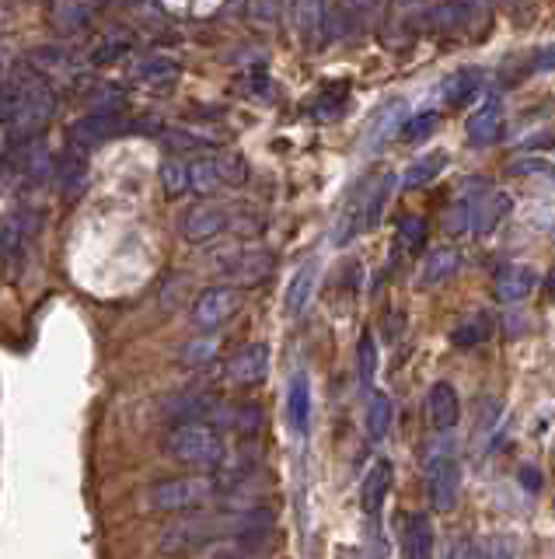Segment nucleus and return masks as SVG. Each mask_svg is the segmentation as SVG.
Instances as JSON below:
<instances>
[{
    "label": "nucleus",
    "instance_id": "nucleus-51",
    "mask_svg": "<svg viewBox=\"0 0 555 559\" xmlns=\"http://www.w3.org/2000/svg\"><path fill=\"white\" fill-rule=\"evenodd\" d=\"M552 179H555V168H552Z\"/></svg>",
    "mask_w": 555,
    "mask_h": 559
},
{
    "label": "nucleus",
    "instance_id": "nucleus-43",
    "mask_svg": "<svg viewBox=\"0 0 555 559\" xmlns=\"http://www.w3.org/2000/svg\"><path fill=\"white\" fill-rule=\"evenodd\" d=\"M514 556H517V549L507 535H489L479 553H475V559H514Z\"/></svg>",
    "mask_w": 555,
    "mask_h": 559
},
{
    "label": "nucleus",
    "instance_id": "nucleus-36",
    "mask_svg": "<svg viewBox=\"0 0 555 559\" xmlns=\"http://www.w3.org/2000/svg\"><path fill=\"white\" fill-rule=\"evenodd\" d=\"M28 63H32L39 74H46V70H67L70 67V49L67 46H39L32 56H28Z\"/></svg>",
    "mask_w": 555,
    "mask_h": 559
},
{
    "label": "nucleus",
    "instance_id": "nucleus-30",
    "mask_svg": "<svg viewBox=\"0 0 555 559\" xmlns=\"http://www.w3.org/2000/svg\"><path fill=\"white\" fill-rule=\"evenodd\" d=\"M391 430V399L384 392H374L367 402V441L381 444Z\"/></svg>",
    "mask_w": 555,
    "mask_h": 559
},
{
    "label": "nucleus",
    "instance_id": "nucleus-37",
    "mask_svg": "<svg viewBox=\"0 0 555 559\" xmlns=\"http://www.w3.org/2000/svg\"><path fill=\"white\" fill-rule=\"evenodd\" d=\"M217 172H220V182H224V186H245L248 182V165L238 151L217 154Z\"/></svg>",
    "mask_w": 555,
    "mask_h": 559
},
{
    "label": "nucleus",
    "instance_id": "nucleus-23",
    "mask_svg": "<svg viewBox=\"0 0 555 559\" xmlns=\"http://www.w3.org/2000/svg\"><path fill=\"white\" fill-rule=\"evenodd\" d=\"M388 490H391V465L381 458V462L370 465V472L364 476V486H360V507H364V514L381 511L384 500H388Z\"/></svg>",
    "mask_w": 555,
    "mask_h": 559
},
{
    "label": "nucleus",
    "instance_id": "nucleus-14",
    "mask_svg": "<svg viewBox=\"0 0 555 559\" xmlns=\"http://www.w3.org/2000/svg\"><path fill=\"white\" fill-rule=\"evenodd\" d=\"M458 416H461V402L454 385H447V381L430 385V392H426V420H430V427L437 434H447V430L458 427Z\"/></svg>",
    "mask_w": 555,
    "mask_h": 559
},
{
    "label": "nucleus",
    "instance_id": "nucleus-16",
    "mask_svg": "<svg viewBox=\"0 0 555 559\" xmlns=\"http://www.w3.org/2000/svg\"><path fill=\"white\" fill-rule=\"evenodd\" d=\"M468 11H472L468 0H437V4H430V11H426V32H433V35L465 32Z\"/></svg>",
    "mask_w": 555,
    "mask_h": 559
},
{
    "label": "nucleus",
    "instance_id": "nucleus-46",
    "mask_svg": "<svg viewBox=\"0 0 555 559\" xmlns=\"http://www.w3.org/2000/svg\"><path fill=\"white\" fill-rule=\"evenodd\" d=\"M528 70H538V74H542V70H555V46L538 49V53L528 60Z\"/></svg>",
    "mask_w": 555,
    "mask_h": 559
},
{
    "label": "nucleus",
    "instance_id": "nucleus-21",
    "mask_svg": "<svg viewBox=\"0 0 555 559\" xmlns=\"http://www.w3.org/2000/svg\"><path fill=\"white\" fill-rule=\"evenodd\" d=\"M482 67H461L458 74H451L444 81V105H451V109H465L468 102H472L475 95H479L482 88Z\"/></svg>",
    "mask_w": 555,
    "mask_h": 559
},
{
    "label": "nucleus",
    "instance_id": "nucleus-1",
    "mask_svg": "<svg viewBox=\"0 0 555 559\" xmlns=\"http://www.w3.org/2000/svg\"><path fill=\"white\" fill-rule=\"evenodd\" d=\"M165 451L175 462L189 465L199 472H217L227 458L224 437L210 423H175L165 437Z\"/></svg>",
    "mask_w": 555,
    "mask_h": 559
},
{
    "label": "nucleus",
    "instance_id": "nucleus-26",
    "mask_svg": "<svg viewBox=\"0 0 555 559\" xmlns=\"http://www.w3.org/2000/svg\"><path fill=\"white\" fill-rule=\"evenodd\" d=\"M458 266H461V259H458V252L454 249H433V252H426V259H423V273H419V283L423 287H437V283H447L458 273Z\"/></svg>",
    "mask_w": 555,
    "mask_h": 559
},
{
    "label": "nucleus",
    "instance_id": "nucleus-45",
    "mask_svg": "<svg viewBox=\"0 0 555 559\" xmlns=\"http://www.w3.org/2000/svg\"><path fill=\"white\" fill-rule=\"evenodd\" d=\"M165 144L175 147V151H199V147H203L206 140L196 137V133H185V130H168V133H165Z\"/></svg>",
    "mask_w": 555,
    "mask_h": 559
},
{
    "label": "nucleus",
    "instance_id": "nucleus-3",
    "mask_svg": "<svg viewBox=\"0 0 555 559\" xmlns=\"http://www.w3.org/2000/svg\"><path fill=\"white\" fill-rule=\"evenodd\" d=\"M224 532L234 535L231 518H203V514H192V518H182L165 528V535H161V553L165 556L192 553V549L206 546V542H213Z\"/></svg>",
    "mask_w": 555,
    "mask_h": 559
},
{
    "label": "nucleus",
    "instance_id": "nucleus-8",
    "mask_svg": "<svg viewBox=\"0 0 555 559\" xmlns=\"http://www.w3.org/2000/svg\"><path fill=\"white\" fill-rule=\"evenodd\" d=\"M119 133H126V119L119 116V112H88V116H81L70 126L67 137L74 151L88 154L91 147H102L105 140L119 137Z\"/></svg>",
    "mask_w": 555,
    "mask_h": 559
},
{
    "label": "nucleus",
    "instance_id": "nucleus-7",
    "mask_svg": "<svg viewBox=\"0 0 555 559\" xmlns=\"http://www.w3.org/2000/svg\"><path fill=\"white\" fill-rule=\"evenodd\" d=\"M426 11H430V0H388V11H384V25H381L384 42L395 49L409 46L426 28Z\"/></svg>",
    "mask_w": 555,
    "mask_h": 559
},
{
    "label": "nucleus",
    "instance_id": "nucleus-17",
    "mask_svg": "<svg viewBox=\"0 0 555 559\" xmlns=\"http://www.w3.org/2000/svg\"><path fill=\"white\" fill-rule=\"evenodd\" d=\"M318 270H322L318 259H308V263L290 277V287H287V294H283V308H287L290 318H297L308 308L311 294H315V287H318Z\"/></svg>",
    "mask_w": 555,
    "mask_h": 559
},
{
    "label": "nucleus",
    "instance_id": "nucleus-47",
    "mask_svg": "<svg viewBox=\"0 0 555 559\" xmlns=\"http://www.w3.org/2000/svg\"><path fill=\"white\" fill-rule=\"evenodd\" d=\"M517 479H521L524 490H528V493H538V490H542V472H538L535 465H521V472H517Z\"/></svg>",
    "mask_w": 555,
    "mask_h": 559
},
{
    "label": "nucleus",
    "instance_id": "nucleus-22",
    "mask_svg": "<svg viewBox=\"0 0 555 559\" xmlns=\"http://www.w3.org/2000/svg\"><path fill=\"white\" fill-rule=\"evenodd\" d=\"M287 420L294 427V434H308L311 427V385L304 374H294L287 388Z\"/></svg>",
    "mask_w": 555,
    "mask_h": 559
},
{
    "label": "nucleus",
    "instance_id": "nucleus-25",
    "mask_svg": "<svg viewBox=\"0 0 555 559\" xmlns=\"http://www.w3.org/2000/svg\"><path fill=\"white\" fill-rule=\"evenodd\" d=\"M56 179H60L63 196H77L84 186H88V154L67 147V154L60 158V168H56Z\"/></svg>",
    "mask_w": 555,
    "mask_h": 559
},
{
    "label": "nucleus",
    "instance_id": "nucleus-42",
    "mask_svg": "<svg viewBox=\"0 0 555 559\" xmlns=\"http://www.w3.org/2000/svg\"><path fill=\"white\" fill-rule=\"evenodd\" d=\"M290 0H252V18L259 21V25H276V21L283 18V11H287Z\"/></svg>",
    "mask_w": 555,
    "mask_h": 559
},
{
    "label": "nucleus",
    "instance_id": "nucleus-28",
    "mask_svg": "<svg viewBox=\"0 0 555 559\" xmlns=\"http://www.w3.org/2000/svg\"><path fill=\"white\" fill-rule=\"evenodd\" d=\"M447 151H430V154H423L419 161H412L409 168H405V175H402V186L405 189H423V186H430L433 179H437L440 172L447 168Z\"/></svg>",
    "mask_w": 555,
    "mask_h": 559
},
{
    "label": "nucleus",
    "instance_id": "nucleus-33",
    "mask_svg": "<svg viewBox=\"0 0 555 559\" xmlns=\"http://www.w3.org/2000/svg\"><path fill=\"white\" fill-rule=\"evenodd\" d=\"M437 126H440V112L426 109V112H416V116L405 119L398 137H402L405 144H423V140H430L433 133H437Z\"/></svg>",
    "mask_w": 555,
    "mask_h": 559
},
{
    "label": "nucleus",
    "instance_id": "nucleus-24",
    "mask_svg": "<svg viewBox=\"0 0 555 559\" xmlns=\"http://www.w3.org/2000/svg\"><path fill=\"white\" fill-rule=\"evenodd\" d=\"M489 336H493V318H489L486 311H475L465 322L454 325L451 346L454 350H479L482 343H489Z\"/></svg>",
    "mask_w": 555,
    "mask_h": 559
},
{
    "label": "nucleus",
    "instance_id": "nucleus-50",
    "mask_svg": "<svg viewBox=\"0 0 555 559\" xmlns=\"http://www.w3.org/2000/svg\"><path fill=\"white\" fill-rule=\"evenodd\" d=\"M123 4H133V0H123Z\"/></svg>",
    "mask_w": 555,
    "mask_h": 559
},
{
    "label": "nucleus",
    "instance_id": "nucleus-48",
    "mask_svg": "<svg viewBox=\"0 0 555 559\" xmlns=\"http://www.w3.org/2000/svg\"><path fill=\"white\" fill-rule=\"evenodd\" d=\"M447 559H475V549H472V542H465V539H454V546H451V556Z\"/></svg>",
    "mask_w": 555,
    "mask_h": 559
},
{
    "label": "nucleus",
    "instance_id": "nucleus-15",
    "mask_svg": "<svg viewBox=\"0 0 555 559\" xmlns=\"http://www.w3.org/2000/svg\"><path fill=\"white\" fill-rule=\"evenodd\" d=\"M500 130H503V109H500L496 98H486V102H482L465 123V137H468V144L472 147L496 144V140H500Z\"/></svg>",
    "mask_w": 555,
    "mask_h": 559
},
{
    "label": "nucleus",
    "instance_id": "nucleus-41",
    "mask_svg": "<svg viewBox=\"0 0 555 559\" xmlns=\"http://www.w3.org/2000/svg\"><path fill=\"white\" fill-rule=\"evenodd\" d=\"M213 357H217V339H213V336L192 339V343H185V350H182V360L189 367H206Z\"/></svg>",
    "mask_w": 555,
    "mask_h": 559
},
{
    "label": "nucleus",
    "instance_id": "nucleus-35",
    "mask_svg": "<svg viewBox=\"0 0 555 559\" xmlns=\"http://www.w3.org/2000/svg\"><path fill=\"white\" fill-rule=\"evenodd\" d=\"M357 374H360V385H364V388L374 385V374H377V343H374V332H370V329L360 332V343H357Z\"/></svg>",
    "mask_w": 555,
    "mask_h": 559
},
{
    "label": "nucleus",
    "instance_id": "nucleus-19",
    "mask_svg": "<svg viewBox=\"0 0 555 559\" xmlns=\"http://www.w3.org/2000/svg\"><path fill=\"white\" fill-rule=\"evenodd\" d=\"M402 553H405V559H430L433 556V525L426 514H409V518H405Z\"/></svg>",
    "mask_w": 555,
    "mask_h": 559
},
{
    "label": "nucleus",
    "instance_id": "nucleus-40",
    "mask_svg": "<svg viewBox=\"0 0 555 559\" xmlns=\"http://www.w3.org/2000/svg\"><path fill=\"white\" fill-rule=\"evenodd\" d=\"M88 105H91V112H119V105H123V88H116L112 81H102L98 88L88 91Z\"/></svg>",
    "mask_w": 555,
    "mask_h": 559
},
{
    "label": "nucleus",
    "instance_id": "nucleus-38",
    "mask_svg": "<svg viewBox=\"0 0 555 559\" xmlns=\"http://www.w3.org/2000/svg\"><path fill=\"white\" fill-rule=\"evenodd\" d=\"M161 186H165L168 196H182L189 189V165L179 158H168L161 165Z\"/></svg>",
    "mask_w": 555,
    "mask_h": 559
},
{
    "label": "nucleus",
    "instance_id": "nucleus-20",
    "mask_svg": "<svg viewBox=\"0 0 555 559\" xmlns=\"http://www.w3.org/2000/svg\"><path fill=\"white\" fill-rule=\"evenodd\" d=\"M402 98H391L388 105H381V109L374 112V119H370L367 126V151H381L384 144H388V137L395 130H402Z\"/></svg>",
    "mask_w": 555,
    "mask_h": 559
},
{
    "label": "nucleus",
    "instance_id": "nucleus-9",
    "mask_svg": "<svg viewBox=\"0 0 555 559\" xmlns=\"http://www.w3.org/2000/svg\"><path fill=\"white\" fill-rule=\"evenodd\" d=\"M231 228V210H224L220 203H196V207L185 210L182 217V238L192 245L213 242L217 235Z\"/></svg>",
    "mask_w": 555,
    "mask_h": 559
},
{
    "label": "nucleus",
    "instance_id": "nucleus-6",
    "mask_svg": "<svg viewBox=\"0 0 555 559\" xmlns=\"http://www.w3.org/2000/svg\"><path fill=\"white\" fill-rule=\"evenodd\" d=\"M241 308V290L231 287V283H220V287H210L196 297L192 304V325L199 332H217L220 325H227Z\"/></svg>",
    "mask_w": 555,
    "mask_h": 559
},
{
    "label": "nucleus",
    "instance_id": "nucleus-18",
    "mask_svg": "<svg viewBox=\"0 0 555 559\" xmlns=\"http://www.w3.org/2000/svg\"><path fill=\"white\" fill-rule=\"evenodd\" d=\"M510 210H514V200H510V193H489V196H482V200L475 203L472 231H475V235H493V231L500 228L503 221H507Z\"/></svg>",
    "mask_w": 555,
    "mask_h": 559
},
{
    "label": "nucleus",
    "instance_id": "nucleus-27",
    "mask_svg": "<svg viewBox=\"0 0 555 559\" xmlns=\"http://www.w3.org/2000/svg\"><path fill=\"white\" fill-rule=\"evenodd\" d=\"M423 249H426V221L416 214L402 217V221H398V231H395V259L419 256Z\"/></svg>",
    "mask_w": 555,
    "mask_h": 559
},
{
    "label": "nucleus",
    "instance_id": "nucleus-34",
    "mask_svg": "<svg viewBox=\"0 0 555 559\" xmlns=\"http://www.w3.org/2000/svg\"><path fill=\"white\" fill-rule=\"evenodd\" d=\"M475 203H479V200H472V196H461V200H454L451 207L444 210V231H447V235H465V231H472Z\"/></svg>",
    "mask_w": 555,
    "mask_h": 559
},
{
    "label": "nucleus",
    "instance_id": "nucleus-12",
    "mask_svg": "<svg viewBox=\"0 0 555 559\" xmlns=\"http://www.w3.org/2000/svg\"><path fill=\"white\" fill-rule=\"evenodd\" d=\"M325 0H290V28L304 49H322Z\"/></svg>",
    "mask_w": 555,
    "mask_h": 559
},
{
    "label": "nucleus",
    "instance_id": "nucleus-29",
    "mask_svg": "<svg viewBox=\"0 0 555 559\" xmlns=\"http://www.w3.org/2000/svg\"><path fill=\"white\" fill-rule=\"evenodd\" d=\"M172 77H179V63L165 53L144 56V60L133 67V81L137 84H165V81H172Z\"/></svg>",
    "mask_w": 555,
    "mask_h": 559
},
{
    "label": "nucleus",
    "instance_id": "nucleus-13",
    "mask_svg": "<svg viewBox=\"0 0 555 559\" xmlns=\"http://www.w3.org/2000/svg\"><path fill=\"white\" fill-rule=\"evenodd\" d=\"M269 374V346L266 343H248L227 360V381L234 385H259Z\"/></svg>",
    "mask_w": 555,
    "mask_h": 559
},
{
    "label": "nucleus",
    "instance_id": "nucleus-49",
    "mask_svg": "<svg viewBox=\"0 0 555 559\" xmlns=\"http://www.w3.org/2000/svg\"><path fill=\"white\" fill-rule=\"evenodd\" d=\"M545 290H549V297L555 301V270L549 273V277H545Z\"/></svg>",
    "mask_w": 555,
    "mask_h": 559
},
{
    "label": "nucleus",
    "instance_id": "nucleus-44",
    "mask_svg": "<svg viewBox=\"0 0 555 559\" xmlns=\"http://www.w3.org/2000/svg\"><path fill=\"white\" fill-rule=\"evenodd\" d=\"M123 53H130V39H119V35H112L109 42H102V46L91 53V63H116Z\"/></svg>",
    "mask_w": 555,
    "mask_h": 559
},
{
    "label": "nucleus",
    "instance_id": "nucleus-4",
    "mask_svg": "<svg viewBox=\"0 0 555 559\" xmlns=\"http://www.w3.org/2000/svg\"><path fill=\"white\" fill-rule=\"evenodd\" d=\"M377 0H325V18H322V46H336L346 42L374 18Z\"/></svg>",
    "mask_w": 555,
    "mask_h": 559
},
{
    "label": "nucleus",
    "instance_id": "nucleus-10",
    "mask_svg": "<svg viewBox=\"0 0 555 559\" xmlns=\"http://www.w3.org/2000/svg\"><path fill=\"white\" fill-rule=\"evenodd\" d=\"M535 287H538V273L531 270V266L507 263V266H500V270L493 273V297L500 304L524 301V297L535 294Z\"/></svg>",
    "mask_w": 555,
    "mask_h": 559
},
{
    "label": "nucleus",
    "instance_id": "nucleus-31",
    "mask_svg": "<svg viewBox=\"0 0 555 559\" xmlns=\"http://www.w3.org/2000/svg\"><path fill=\"white\" fill-rule=\"evenodd\" d=\"M346 109V84H329V88L318 91V98L311 102V119L318 123H329V119H339Z\"/></svg>",
    "mask_w": 555,
    "mask_h": 559
},
{
    "label": "nucleus",
    "instance_id": "nucleus-32",
    "mask_svg": "<svg viewBox=\"0 0 555 559\" xmlns=\"http://www.w3.org/2000/svg\"><path fill=\"white\" fill-rule=\"evenodd\" d=\"M224 186L217 172V158H196L189 161V189H196L199 196H213Z\"/></svg>",
    "mask_w": 555,
    "mask_h": 559
},
{
    "label": "nucleus",
    "instance_id": "nucleus-5",
    "mask_svg": "<svg viewBox=\"0 0 555 559\" xmlns=\"http://www.w3.org/2000/svg\"><path fill=\"white\" fill-rule=\"evenodd\" d=\"M458 493H461V465L451 455V448L426 458V497H430L433 511L437 514L454 511Z\"/></svg>",
    "mask_w": 555,
    "mask_h": 559
},
{
    "label": "nucleus",
    "instance_id": "nucleus-2",
    "mask_svg": "<svg viewBox=\"0 0 555 559\" xmlns=\"http://www.w3.org/2000/svg\"><path fill=\"white\" fill-rule=\"evenodd\" d=\"M220 497V483L213 476H182V479H165L151 490V507L161 514H182L206 507Z\"/></svg>",
    "mask_w": 555,
    "mask_h": 559
},
{
    "label": "nucleus",
    "instance_id": "nucleus-39",
    "mask_svg": "<svg viewBox=\"0 0 555 559\" xmlns=\"http://www.w3.org/2000/svg\"><path fill=\"white\" fill-rule=\"evenodd\" d=\"M53 18L63 32H81L84 21H88V7H84L81 0H60L56 11H53Z\"/></svg>",
    "mask_w": 555,
    "mask_h": 559
},
{
    "label": "nucleus",
    "instance_id": "nucleus-11",
    "mask_svg": "<svg viewBox=\"0 0 555 559\" xmlns=\"http://www.w3.org/2000/svg\"><path fill=\"white\" fill-rule=\"evenodd\" d=\"M276 259L273 252L266 249H252V252H238V256L231 259V263H224L220 270H224V277L231 280V287H255L259 280H266L269 273H273Z\"/></svg>",
    "mask_w": 555,
    "mask_h": 559
}]
</instances>
